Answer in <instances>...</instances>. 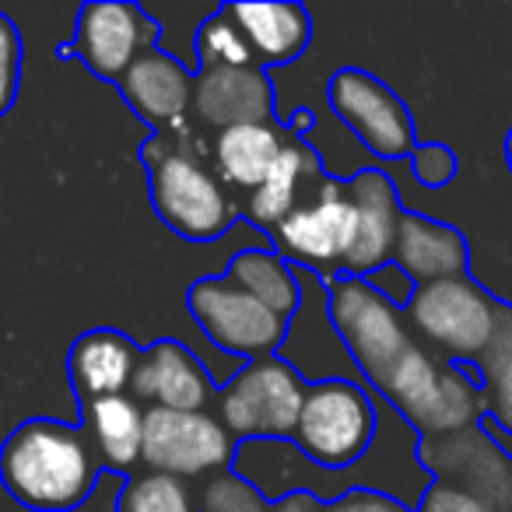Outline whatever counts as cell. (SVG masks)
Instances as JSON below:
<instances>
[{
  "instance_id": "6da1fadb",
  "label": "cell",
  "mask_w": 512,
  "mask_h": 512,
  "mask_svg": "<svg viewBox=\"0 0 512 512\" xmlns=\"http://www.w3.org/2000/svg\"><path fill=\"white\" fill-rule=\"evenodd\" d=\"M102 460L81 425L29 418L0 442V484L32 512H74L92 498Z\"/></svg>"
},
{
  "instance_id": "7a4b0ae2",
  "label": "cell",
  "mask_w": 512,
  "mask_h": 512,
  "mask_svg": "<svg viewBox=\"0 0 512 512\" xmlns=\"http://www.w3.org/2000/svg\"><path fill=\"white\" fill-rule=\"evenodd\" d=\"M369 390L383 404H390L418 435L460 432L484 414L481 372L474 365L442 362L418 341Z\"/></svg>"
},
{
  "instance_id": "3957f363",
  "label": "cell",
  "mask_w": 512,
  "mask_h": 512,
  "mask_svg": "<svg viewBox=\"0 0 512 512\" xmlns=\"http://www.w3.org/2000/svg\"><path fill=\"white\" fill-rule=\"evenodd\" d=\"M148 165V193L155 214L176 235L190 242H214L235 225L232 197L218 172H211L197 155L186 151V141L172 134H155L144 144Z\"/></svg>"
},
{
  "instance_id": "277c9868",
  "label": "cell",
  "mask_w": 512,
  "mask_h": 512,
  "mask_svg": "<svg viewBox=\"0 0 512 512\" xmlns=\"http://www.w3.org/2000/svg\"><path fill=\"white\" fill-rule=\"evenodd\" d=\"M376 393L362 379H320L309 383L292 442L309 463L330 474H348L369 456L379 435Z\"/></svg>"
},
{
  "instance_id": "5b68a950",
  "label": "cell",
  "mask_w": 512,
  "mask_h": 512,
  "mask_svg": "<svg viewBox=\"0 0 512 512\" xmlns=\"http://www.w3.org/2000/svg\"><path fill=\"white\" fill-rule=\"evenodd\" d=\"M505 309L509 302L495 299L470 274H460V278L418 285L404 316L411 334L421 337L428 348L442 351L446 362L477 369L484 351L495 341Z\"/></svg>"
},
{
  "instance_id": "8992f818",
  "label": "cell",
  "mask_w": 512,
  "mask_h": 512,
  "mask_svg": "<svg viewBox=\"0 0 512 512\" xmlns=\"http://www.w3.org/2000/svg\"><path fill=\"white\" fill-rule=\"evenodd\" d=\"M309 383L281 355L246 362L218 393V418L235 442H288Z\"/></svg>"
},
{
  "instance_id": "52a82bcc",
  "label": "cell",
  "mask_w": 512,
  "mask_h": 512,
  "mask_svg": "<svg viewBox=\"0 0 512 512\" xmlns=\"http://www.w3.org/2000/svg\"><path fill=\"white\" fill-rule=\"evenodd\" d=\"M327 316L365 386H376L418 341L404 309L383 299L365 278L327 281Z\"/></svg>"
},
{
  "instance_id": "ba28073f",
  "label": "cell",
  "mask_w": 512,
  "mask_h": 512,
  "mask_svg": "<svg viewBox=\"0 0 512 512\" xmlns=\"http://www.w3.org/2000/svg\"><path fill=\"white\" fill-rule=\"evenodd\" d=\"M186 313L214 348L246 362L278 355L288 341V320H281L274 309L253 299L225 274H207L193 281L186 288Z\"/></svg>"
},
{
  "instance_id": "9c48e42d",
  "label": "cell",
  "mask_w": 512,
  "mask_h": 512,
  "mask_svg": "<svg viewBox=\"0 0 512 512\" xmlns=\"http://www.w3.org/2000/svg\"><path fill=\"white\" fill-rule=\"evenodd\" d=\"M267 235L274 242V253L285 256L292 267L313 271L323 285L344 278V267H348L358 235V211L351 204L344 179L330 176L309 204L292 211Z\"/></svg>"
},
{
  "instance_id": "30bf717a",
  "label": "cell",
  "mask_w": 512,
  "mask_h": 512,
  "mask_svg": "<svg viewBox=\"0 0 512 512\" xmlns=\"http://www.w3.org/2000/svg\"><path fill=\"white\" fill-rule=\"evenodd\" d=\"M235 449L239 442L232 439V432L207 411L148 407L144 414L141 463L155 474H169L179 481L221 474V470H232Z\"/></svg>"
},
{
  "instance_id": "8fae6325",
  "label": "cell",
  "mask_w": 512,
  "mask_h": 512,
  "mask_svg": "<svg viewBox=\"0 0 512 512\" xmlns=\"http://www.w3.org/2000/svg\"><path fill=\"white\" fill-rule=\"evenodd\" d=\"M327 102L337 120L383 162H407L418 151L411 109L376 74L341 67L327 85Z\"/></svg>"
},
{
  "instance_id": "7c38bea8",
  "label": "cell",
  "mask_w": 512,
  "mask_h": 512,
  "mask_svg": "<svg viewBox=\"0 0 512 512\" xmlns=\"http://www.w3.org/2000/svg\"><path fill=\"white\" fill-rule=\"evenodd\" d=\"M158 36H162V25L137 4L92 0L78 11V22L71 39L60 46V57L78 60L95 78L116 85L137 57L158 50Z\"/></svg>"
},
{
  "instance_id": "4fadbf2b",
  "label": "cell",
  "mask_w": 512,
  "mask_h": 512,
  "mask_svg": "<svg viewBox=\"0 0 512 512\" xmlns=\"http://www.w3.org/2000/svg\"><path fill=\"white\" fill-rule=\"evenodd\" d=\"M197 74L165 50H148L116 81L130 113L141 116L155 134L186 137V116L193 109Z\"/></svg>"
},
{
  "instance_id": "5bb4252c",
  "label": "cell",
  "mask_w": 512,
  "mask_h": 512,
  "mask_svg": "<svg viewBox=\"0 0 512 512\" xmlns=\"http://www.w3.org/2000/svg\"><path fill=\"white\" fill-rule=\"evenodd\" d=\"M344 186H348V197L358 211V235L348 267H344V278H369L393 260V242H397V228L404 218V204H400L397 186L383 169L355 172L344 179Z\"/></svg>"
},
{
  "instance_id": "9a60e30c",
  "label": "cell",
  "mask_w": 512,
  "mask_h": 512,
  "mask_svg": "<svg viewBox=\"0 0 512 512\" xmlns=\"http://www.w3.org/2000/svg\"><path fill=\"white\" fill-rule=\"evenodd\" d=\"M130 397L162 411H207L214 400V383L190 348L165 337L141 348Z\"/></svg>"
},
{
  "instance_id": "2e32d148",
  "label": "cell",
  "mask_w": 512,
  "mask_h": 512,
  "mask_svg": "<svg viewBox=\"0 0 512 512\" xmlns=\"http://www.w3.org/2000/svg\"><path fill=\"white\" fill-rule=\"evenodd\" d=\"M193 113L214 130L274 123V85L264 67H207L197 71Z\"/></svg>"
},
{
  "instance_id": "e0dca14e",
  "label": "cell",
  "mask_w": 512,
  "mask_h": 512,
  "mask_svg": "<svg viewBox=\"0 0 512 512\" xmlns=\"http://www.w3.org/2000/svg\"><path fill=\"white\" fill-rule=\"evenodd\" d=\"M137 362H141V348L116 327H95L74 337L67 351V379H71L78 407L130 393Z\"/></svg>"
},
{
  "instance_id": "ac0fdd59",
  "label": "cell",
  "mask_w": 512,
  "mask_h": 512,
  "mask_svg": "<svg viewBox=\"0 0 512 512\" xmlns=\"http://www.w3.org/2000/svg\"><path fill=\"white\" fill-rule=\"evenodd\" d=\"M327 169H323L316 148L302 134L292 130V141L285 144L281 158L274 162L271 176L249 193V221L256 228L271 232L274 225L288 218L292 211H299L302 204L316 197L327 183Z\"/></svg>"
},
{
  "instance_id": "d6986e66",
  "label": "cell",
  "mask_w": 512,
  "mask_h": 512,
  "mask_svg": "<svg viewBox=\"0 0 512 512\" xmlns=\"http://www.w3.org/2000/svg\"><path fill=\"white\" fill-rule=\"evenodd\" d=\"M393 264L414 285L460 278V274H470V246L460 228L428 218V214L404 211L397 242H393Z\"/></svg>"
},
{
  "instance_id": "ffe728a7",
  "label": "cell",
  "mask_w": 512,
  "mask_h": 512,
  "mask_svg": "<svg viewBox=\"0 0 512 512\" xmlns=\"http://www.w3.org/2000/svg\"><path fill=\"white\" fill-rule=\"evenodd\" d=\"M228 15L242 29L256 67L295 64L313 43V15L302 4H225Z\"/></svg>"
},
{
  "instance_id": "44dd1931",
  "label": "cell",
  "mask_w": 512,
  "mask_h": 512,
  "mask_svg": "<svg viewBox=\"0 0 512 512\" xmlns=\"http://www.w3.org/2000/svg\"><path fill=\"white\" fill-rule=\"evenodd\" d=\"M288 141H292V127H278V123H246V127L221 130L214 141L218 179L242 193H253L271 176Z\"/></svg>"
},
{
  "instance_id": "7402d4cb",
  "label": "cell",
  "mask_w": 512,
  "mask_h": 512,
  "mask_svg": "<svg viewBox=\"0 0 512 512\" xmlns=\"http://www.w3.org/2000/svg\"><path fill=\"white\" fill-rule=\"evenodd\" d=\"M144 414H148V407L130 393L102 397L81 407V428L92 439L102 467L116 470V474H130L141 463Z\"/></svg>"
},
{
  "instance_id": "603a6c76",
  "label": "cell",
  "mask_w": 512,
  "mask_h": 512,
  "mask_svg": "<svg viewBox=\"0 0 512 512\" xmlns=\"http://www.w3.org/2000/svg\"><path fill=\"white\" fill-rule=\"evenodd\" d=\"M225 278H232L239 288H246L253 299H260L267 309L292 323L302 306V285L295 267L274 249H239L228 260Z\"/></svg>"
},
{
  "instance_id": "cb8c5ba5",
  "label": "cell",
  "mask_w": 512,
  "mask_h": 512,
  "mask_svg": "<svg viewBox=\"0 0 512 512\" xmlns=\"http://www.w3.org/2000/svg\"><path fill=\"white\" fill-rule=\"evenodd\" d=\"M477 372H481L484 411L505 428H512V306L505 309L495 341L477 362Z\"/></svg>"
},
{
  "instance_id": "d4e9b609",
  "label": "cell",
  "mask_w": 512,
  "mask_h": 512,
  "mask_svg": "<svg viewBox=\"0 0 512 512\" xmlns=\"http://www.w3.org/2000/svg\"><path fill=\"white\" fill-rule=\"evenodd\" d=\"M116 512H197L186 481L169 474H130L116 498Z\"/></svg>"
},
{
  "instance_id": "484cf974",
  "label": "cell",
  "mask_w": 512,
  "mask_h": 512,
  "mask_svg": "<svg viewBox=\"0 0 512 512\" xmlns=\"http://www.w3.org/2000/svg\"><path fill=\"white\" fill-rule=\"evenodd\" d=\"M197 64L207 67H256L249 43L228 8H218L211 18H204L197 29Z\"/></svg>"
},
{
  "instance_id": "4316f807",
  "label": "cell",
  "mask_w": 512,
  "mask_h": 512,
  "mask_svg": "<svg viewBox=\"0 0 512 512\" xmlns=\"http://www.w3.org/2000/svg\"><path fill=\"white\" fill-rule=\"evenodd\" d=\"M197 512H274V502L235 470H221L207 477V484L200 488Z\"/></svg>"
},
{
  "instance_id": "83f0119b",
  "label": "cell",
  "mask_w": 512,
  "mask_h": 512,
  "mask_svg": "<svg viewBox=\"0 0 512 512\" xmlns=\"http://www.w3.org/2000/svg\"><path fill=\"white\" fill-rule=\"evenodd\" d=\"M22 85V36L8 15H0V120L11 113Z\"/></svg>"
},
{
  "instance_id": "f1b7e54d",
  "label": "cell",
  "mask_w": 512,
  "mask_h": 512,
  "mask_svg": "<svg viewBox=\"0 0 512 512\" xmlns=\"http://www.w3.org/2000/svg\"><path fill=\"white\" fill-rule=\"evenodd\" d=\"M407 165H411V176L418 179L425 190H442V186L453 183L456 172H460L456 151L446 148V144H418V151L407 158Z\"/></svg>"
},
{
  "instance_id": "f546056e",
  "label": "cell",
  "mask_w": 512,
  "mask_h": 512,
  "mask_svg": "<svg viewBox=\"0 0 512 512\" xmlns=\"http://www.w3.org/2000/svg\"><path fill=\"white\" fill-rule=\"evenodd\" d=\"M320 512H411V509L400 505L397 498H390L386 491L355 488V491H348V495L334 498V502H323Z\"/></svg>"
},
{
  "instance_id": "4dcf8cb0",
  "label": "cell",
  "mask_w": 512,
  "mask_h": 512,
  "mask_svg": "<svg viewBox=\"0 0 512 512\" xmlns=\"http://www.w3.org/2000/svg\"><path fill=\"white\" fill-rule=\"evenodd\" d=\"M365 281H369V285L376 288V292L383 295V299H390L397 309H407V302H411L414 288H418L411 278H407L404 271H400L397 264H393V260H390V264H386V267H379L376 274H369V278H365Z\"/></svg>"
},
{
  "instance_id": "1f68e13d",
  "label": "cell",
  "mask_w": 512,
  "mask_h": 512,
  "mask_svg": "<svg viewBox=\"0 0 512 512\" xmlns=\"http://www.w3.org/2000/svg\"><path fill=\"white\" fill-rule=\"evenodd\" d=\"M425 512H484V505L470 495H460V491H428L425 495Z\"/></svg>"
},
{
  "instance_id": "d6a6232c",
  "label": "cell",
  "mask_w": 512,
  "mask_h": 512,
  "mask_svg": "<svg viewBox=\"0 0 512 512\" xmlns=\"http://www.w3.org/2000/svg\"><path fill=\"white\" fill-rule=\"evenodd\" d=\"M477 425H481L484 432H488L491 439H495V449H502L505 456H512V428H505L502 421H495L488 411L481 414V421H477Z\"/></svg>"
},
{
  "instance_id": "836d02e7",
  "label": "cell",
  "mask_w": 512,
  "mask_h": 512,
  "mask_svg": "<svg viewBox=\"0 0 512 512\" xmlns=\"http://www.w3.org/2000/svg\"><path fill=\"white\" fill-rule=\"evenodd\" d=\"M505 162H509V172H512V130L505 134Z\"/></svg>"
}]
</instances>
